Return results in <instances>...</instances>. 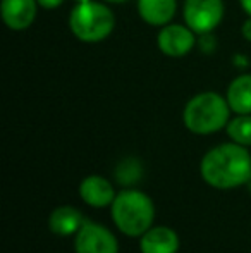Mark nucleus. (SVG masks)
<instances>
[{
	"label": "nucleus",
	"mask_w": 251,
	"mask_h": 253,
	"mask_svg": "<svg viewBox=\"0 0 251 253\" xmlns=\"http://www.w3.org/2000/svg\"><path fill=\"white\" fill-rule=\"evenodd\" d=\"M201 179L215 190H234L251 179V153L234 141L210 148L200 162Z\"/></svg>",
	"instance_id": "1"
},
{
	"label": "nucleus",
	"mask_w": 251,
	"mask_h": 253,
	"mask_svg": "<svg viewBox=\"0 0 251 253\" xmlns=\"http://www.w3.org/2000/svg\"><path fill=\"white\" fill-rule=\"evenodd\" d=\"M231 107L217 91H201L191 97L182 110V123L193 134L207 136L224 129L231 121Z\"/></svg>",
	"instance_id": "2"
},
{
	"label": "nucleus",
	"mask_w": 251,
	"mask_h": 253,
	"mask_svg": "<svg viewBox=\"0 0 251 253\" xmlns=\"http://www.w3.org/2000/svg\"><path fill=\"white\" fill-rule=\"evenodd\" d=\"M110 212L115 227L129 238H141L155 220L153 200L136 188L119 191L110 205Z\"/></svg>",
	"instance_id": "3"
},
{
	"label": "nucleus",
	"mask_w": 251,
	"mask_h": 253,
	"mask_svg": "<svg viewBox=\"0 0 251 253\" xmlns=\"http://www.w3.org/2000/svg\"><path fill=\"white\" fill-rule=\"evenodd\" d=\"M115 16L107 2L76 3L69 14V30L83 43H98L112 35Z\"/></svg>",
	"instance_id": "4"
},
{
	"label": "nucleus",
	"mask_w": 251,
	"mask_h": 253,
	"mask_svg": "<svg viewBox=\"0 0 251 253\" xmlns=\"http://www.w3.org/2000/svg\"><path fill=\"white\" fill-rule=\"evenodd\" d=\"M224 0H184V24L200 35L214 33L224 19Z\"/></svg>",
	"instance_id": "5"
},
{
	"label": "nucleus",
	"mask_w": 251,
	"mask_h": 253,
	"mask_svg": "<svg viewBox=\"0 0 251 253\" xmlns=\"http://www.w3.org/2000/svg\"><path fill=\"white\" fill-rule=\"evenodd\" d=\"M74 252L76 253H119L117 238L110 229L98 222L86 220L74 234Z\"/></svg>",
	"instance_id": "6"
},
{
	"label": "nucleus",
	"mask_w": 251,
	"mask_h": 253,
	"mask_svg": "<svg viewBox=\"0 0 251 253\" xmlns=\"http://www.w3.org/2000/svg\"><path fill=\"white\" fill-rule=\"evenodd\" d=\"M198 35L188 26V24L169 23L160 28L157 35V47L165 57L171 59H181L193 50Z\"/></svg>",
	"instance_id": "7"
},
{
	"label": "nucleus",
	"mask_w": 251,
	"mask_h": 253,
	"mask_svg": "<svg viewBox=\"0 0 251 253\" xmlns=\"http://www.w3.org/2000/svg\"><path fill=\"white\" fill-rule=\"evenodd\" d=\"M38 0H2L0 14L9 30L24 31L35 23L38 14Z\"/></svg>",
	"instance_id": "8"
},
{
	"label": "nucleus",
	"mask_w": 251,
	"mask_h": 253,
	"mask_svg": "<svg viewBox=\"0 0 251 253\" xmlns=\"http://www.w3.org/2000/svg\"><path fill=\"white\" fill-rule=\"evenodd\" d=\"M115 191L110 181L104 176L98 174H91L86 176L79 184V197L86 205L93 207V209H104V207H110L115 200Z\"/></svg>",
	"instance_id": "9"
},
{
	"label": "nucleus",
	"mask_w": 251,
	"mask_h": 253,
	"mask_svg": "<svg viewBox=\"0 0 251 253\" xmlns=\"http://www.w3.org/2000/svg\"><path fill=\"white\" fill-rule=\"evenodd\" d=\"M179 247L178 233L167 226H151L140 238L141 253H178Z\"/></svg>",
	"instance_id": "10"
},
{
	"label": "nucleus",
	"mask_w": 251,
	"mask_h": 253,
	"mask_svg": "<svg viewBox=\"0 0 251 253\" xmlns=\"http://www.w3.org/2000/svg\"><path fill=\"white\" fill-rule=\"evenodd\" d=\"M136 7L144 23L162 28L172 23L178 12V0H138Z\"/></svg>",
	"instance_id": "11"
},
{
	"label": "nucleus",
	"mask_w": 251,
	"mask_h": 253,
	"mask_svg": "<svg viewBox=\"0 0 251 253\" xmlns=\"http://www.w3.org/2000/svg\"><path fill=\"white\" fill-rule=\"evenodd\" d=\"M84 222L86 219L83 217V213L71 205L57 207L48 217V227L57 236H72L83 227Z\"/></svg>",
	"instance_id": "12"
},
{
	"label": "nucleus",
	"mask_w": 251,
	"mask_h": 253,
	"mask_svg": "<svg viewBox=\"0 0 251 253\" xmlns=\"http://www.w3.org/2000/svg\"><path fill=\"white\" fill-rule=\"evenodd\" d=\"M225 98L234 114H251V74L243 73L229 83Z\"/></svg>",
	"instance_id": "13"
},
{
	"label": "nucleus",
	"mask_w": 251,
	"mask_h": 253,
	"mask_svg": "<svg viewBox=\"0 0 251 253\" xmlns=\"http://www.w3.org/2000/svg\"><path fill=\"white\" fill-rule=\"evenodd\" d=\"M231 141L243 147H251V114H236L225 126Z\"/></svg>",
	"instance_id": "14"
},
{
	"label": "nucleus",
	"mask_w": 251,
	"mask_h": 253,
	"mask_svg": "<svg viewBox=\"0 0 251 253\" xmlns=\"http://www.w3.org/2000/svg\"><path fill=\"white\" fill-rule=\"evenodd\" d=\"M141 174H143L141 162L138 159H131V157L121 160L117 169H115V177L122 186H133L134 183L141 179Z\"/></svg>",
	"instance_id": "15"
},
{
	"label": "nucleus",
	"mask_w": 251,
	"mask_h": 253,
	"mask_svg": "<svg viewBox=\"0 0 251 253\" xmlns=\"http://www.w3.org/2000/svg\"><path fill=\"white\" fill-rule=\"evenodd\" d=\"M198 45H200L201 52L210 55L214 53V50L217 48V43H215V37L212 33H207V35H200V40H198Z\"/></svg>",
	"instance_id": "16"
},
{
	"label": "nucleus",
	"mask_w": 251,
	"mask_h": 253,
	"mask_svg": "<svg viewBox=\"0 0 251 253\" xmlns=\"http://www.w3.org/2000/svg\"><path fill=\"white\" fill-rule=\"evenodd\" d=\"M232 64H234L238 69H246V67L250 66V59L246 55H243V53H236V55L232 57Z\"/></svg>",
	"instance_id": "17"
},
{
	"label": "nucleus",
	"mask_w": 251,
	"mask_h": 253,
	"mask_svg": "<svg viewBox=\"0 0 251 253\" xmlns=\"http://www.w3.org/2000/svg\"><path fill=\"white\" fill-rule=\"evenodd\" d=\"M64 2H66V0H38L40 7H43V9H47V10L57 9V7H61Z\"/></svg>",
	"instance_id": "18"
},
{
	"label": "nucleus",
	"mask_w": 251,
	"mask_h": 253,
	"mask_svg": "<svg viewBox=\"0 0 251 253\" xmlns=\"http://www.w3.org/2000/svg\"><path fill=\"white\" fill-rule=\"evenodd\" d=\"M241 35H243V38H245L246 42H250V43H251V16H248V19L243 23Z\"/></svg>",
	"instance_id": "19"
},
{
	"label": "nucleus",
	"mask_w": 251,
	"mask_h": 253,
	"mask_svg": "<svg viewBox=\"0 0 251 253\" xmlns=\"http://www.w3.org/2000/svg\"><path fill=\"white\" fill-rule=\"evenodd\" d=\"M239 3H241L243 10H245L248 16H251V0H239Z\"/></svg>",
	"instance_id": "20"
},
{
	"label": "nucleus",
	"mask_w": 251,
	"mask_h": 253,
	"mask_svg": "<svg viewBox=\"0 0 251 253\" xmlns=\"http://www.w3.org/2000/svg\"><path fill=\"white\" fill-rule=\"evenodd\" d=\"M107 3H122V2H127V0H104Z\"/></svg>",
	"instance_id": "21"
},
{
	"label": "nucleus",
	"mask_w": 251,
	"mask_h": 253,
	"mask_svg": "<svg viewBox=\"0 0 251 253\" xmlns=\"http://www.w3.org/2000/svg\"><path fill=\"white\" fill-rule=\"evenodd\" d=\"M76 3H83V2H90V0H74Z\"/></svg>",
	"instance_id": "22"
}]
</instances>
